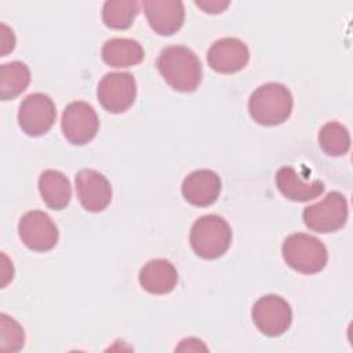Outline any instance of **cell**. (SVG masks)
Masks as SVG:
<instances>
[{"instance_id": "obj_1", "label": "cell", "mask_w": 353, "mask_h": 353, "mask_svg": "<svg viewBox=\"0 0 353 353\" xmlns=\"http://www.w3.org/2000/svg\"><path fill=\"white\" fill-rule=\"evenodd\" d=\"M157 69L167 84L179 92H192L201 83L200 59L185 46L163 48L157 58Z\"/></svg>"}, {"instance_id": "obj_2", "label": "cell", "mask_w": 353, "mask_h": 353, "mask_svg": "<svg viewBox=\"0 0 353 353\" xmlns=\"http://www.w3.org/2000/svg\"><path fill=\"white\" fill-rule=\"evenodd\" d=\"M292 95L281 83L259 85L248 99V113L261 125H279L292 112Z\"/></svg>"}, {"instance_id": "obj_3", "label": "cell", "mask_w": 353, "mask_h": 353, "mask_svg": "<svg viewBox=\"0 0 353 353\" xmlns=\"http://www.w3.org/2000/svg\"><path fill=\"white\" fill-rule=\"evenodd\" d=\"M192 250L203 259H216L230 247L232 229L229 223L216 214L203 215L194 221L190 236Z\"/></svg>"}, {"instance_id": "obj_4", "label": "cell", "mask_w": 353, "mask_h": 353, "mask_svg": "<svg viewBox=\"0 0 353 353\" xmlns=\"http://www.w3.org/2000/svg\"><path fill=\"white\" fill-rule=\"evenodd\" d=\"M285 263L303 274H314L321 272L328 261L325 245L314 236L306 233L290 234L281 247Z\"/></svg>"}, {"instance_id": "obj_5", "label": "cell", "mask_w": 353, "mask_h": 353, "mask_svg": "<svg viewBox=\"0 0 353 353\" xmlns=\"http://www.w3.org/2000/svg\"><path fill=\"white\" fill-rule=\"evenodd\" d=\"M305 225L319 233H332L342 229L347 221V201L339 192H330L321 201L303 210Z\"/></svg>"}, {"instance_id": "obj_6", "label": "cell", "mask_w": 353, "mask_h": 353, "mask_svg": "<svg viewBox=\"0 0 353 353\" xmlns=\"http://www.w3.org/2000/svg\"><path fill=\"white\" fill-rule=\"evenodd\" d=\"M97 97L101 106L110 113L128 110L137 97V81L131 73H106L98 83Z\"/></svg>"}, {"instance_id": "obj_7", "label": "cell", "mask_w": 353, "mask_h": 353, "mask_svg": "<svg viewBox=\"0 0 353 353\" xmlns=\"http://www.w3.org/2000/svg\"><path fill=\"white\" fill-rule=\"evenodd\" d=\"M252 321L255 327L266 336H279L284 334L292 321L290 303L279 295H265L252 306Z\"/></svg>"}, {"instance_id": "obj_8", "label": "cell", "mask_w": 353, "mask_h": 353, "mask_svg": "<svg viewBox=\"0 0 353 353\" xmlns=\"http://www.w3.org/2000/svg\"><path fill=\"white\" fill-rule=\"evenodd\" d=\"M55 119V103L43 92L28 95L19 105L18 124L29 137H40L46 134L54 125Z\"/></svg>"}, {"instance_id": "obj_9", "label": "cell", "mask_w": 353, "mask_h": 353, "mask_svg": "<svg viewBox=\"0 0 353 353\" xmlns=\"http://www.w3.org/2000/svg\"><path fill=\"white\" fill-rule=\"evenodd\" d=\"M65 138L73 145H85L92 141L99 128V119L94 108L83 101L70 102L61 119Z\"/></svg>"}, {"instance_id": "obj_10", "label": "cell", "mask_w": 353, "mask_h": 353, "mask_svg": "<svg viewBox=\"0 0 353 353\" xmlns=\"http://www.w3.org/2000/svg\"><path fill=\"white\" fill-rule=\"evenodd\" d=\"M18 233L22 243L32 251L46 252L58 243V228L51 216L43 211H29L23 214L18 223Z\"/></svg>"}, {"instance_id": "obj_11", "label": "cell", "mask_w": 353, "mask_h": 353, "mask_svg": "<svg viewBox=\"0 0 353 353\" xmlns=\"http://www.w3.org/2000/svg\"><path fill=\"white\" fill-rule=\"evenodd\" d=\"M76 193L83 208L90 212H101L112 201L110 182L91 168H83L76 174Z\"/></svg>"}, {"instance_id": "obj_12", "label": "cell", "mask_w": 353, "mask_h": 353, "mask_svg": "<svg viewBox=\"0 0 353 353\" xmlns=\"http://www.w3.org/2000/svg\"><path fill=\"white\" fill-rule=\"evenodd\" d=\"M250 59V50L244 41L236 37L216 40L207 52V62L218 73L230 74L245 68Z\"/></svg>"}, {"instance_id": "obj_13", "label": "cell", "mask_w": 353, "mask_h": 353, "mask_svg": "<svg viewBox=\"0 0 353 353\" xmlns=\"http://www.w3.org/2000/svg\"><path fill=\"white\" fill-rule=\"evenodd\" d=\"M143 10L150 28L161 36L176 33L185 21V7L179 0H146Z\"/></svg>"}, {"instance_id": "obj_14", "label": "cell", "mask_w": 353, "mask_h": 353, "mask_svg": "<svg viewBox=\"0 0 353 353\" xmlns=\"http://www.w3.org/2000/svg\"><path fill=\"white\" fill-rule=\"evenodd\" d=\"M221 178L211 170H196L182 182L183 199L196 207H207L215 203L221 193Z\"/></svg>"}, {"instance_id": "obj_15", "label": "cell", "mask_w": 353, "mask_h": 353, "mask_svg": "<svg viewBox=\"0 0 353 353\" xmlns=\"http://www.w3.org/2000/svg\"><path fill=\"white\" fill-rule=\"evenodd\" d=\"M141 287L154 295L171 292L178 283V272L167 259H152L146 262L139 272Z\"/></svg>"}, {"instance_id": "obj_16", "label": "cell", "mask_w": 353, "mask_h": 353, "mask_svg": "<svg viewBox=\"0 0 353 353\" xmlns=\"http://www.w3.org/2000/svg\"><path fill=\"white\" fill-rule=\"evenodd\" d=\"M276 186L280 193L291 201H309L324 192V183L314 181H303L291 165L281 167L276 174Z\"/></svg>"}, {"instance_id": "obj_17", "label": "cell", "mask_w": 353, "mask_h": 353, "mask_svg": "<svg viewBox=\"0 0 353 353\" xmlns=\"http://www.w3.org/2000/svg\"><path fill=\"white\" fill-rule=\"evenodd\" d=\"M101 55L103 62L112 68H130L142 62L145 51L137 40L114 37L105 41Z\"/></svg>"}, {"instance_id": "obj_18", "label": "cell", "mask_w": 353, "mask_h": 353, "mask_svg": "<svg viewBox=\"0 0 353 353\" xmlns=\"http://www.w3.org/2000/svg\"><path fill=\"white\" fill-rule=\"evenodd\" d=\"M39 190L43 201L51 210L65 208L72 196V188L69 179L57 170H46L39 178Z\"/></svg>"}, {"instance_id": "obj_19", "label": "cell", "mask_w": 353, "mask_h": 353, "mask_svg": "<svg viewBox=\"0 0 353 353\" xmlns=\"http://www.w3.org/2000/svg\"><path fill=\"white\" fill-rule=\"evenodd\" d=\"M30 83V70L21 61H12L0 66V98L14 99L22 94Z\"/></svg>"}, {"instance_id": "obj_20", "label": "cell", "mask_w": 353, "mask_h": 353, "mask_svg": "<svg viewBox=\"0 0 353 353\" xmlns=\"http://www.w3.org/2000/svg\"><path fill=\"white\" fill-rule=\"evenodd\" d=\"M139 12L135 0H109L102 7V21L110 29H128Z\"/></svg>"}, {"instance_id": "obj_21", "label": "cell", "mask_w": 353, "mask_h": 353, "mask_svg": "<svg viewBox=\"0 0 353 353\" xmlns=\"http://www.w3.org/2000/svg\"><path fill=\"white\" fill-rule=\"evenodd\" d=\"M319 145L328 156H343L350 149V135L345 125L338 121L325 123L319 132Z\"/></svg>"}, {"instance_id": "obj_22", "label": "cell", "mask_w": 353, "mask_h": 353, "mask_svg": "<svg viewBox=\"0 0 353 353\" xmlns=\"http://www.w3.org/2000/svg\"><path fill=\"white\" fill-rule=\"evenodd\" d=\"M25 342L23 328L10 316H0V349L6 352H18Z\"/></svg>"}, {"instance_id": "obj_23", "label": "cell", "mask_w": 353, "mask_h": 353, "mask_svg": "<svg viewBox=\"0 0 353 353\" xmlns=\"http://www.w3.org/2000/svg\"><path fill=\"white\" fill-rule=\"evenodd\" d=\"M14 47H15L14 32L6 23H1V57L12 51Z\"/></svg>"}, {"instance_id": "obj_24", "label": "cell", "mask_w": 353, "mask_h": 353, "mask_svg": "<svg viewBox=\"0 0 353 353\" xmlns=\"http://www.w3.org/2000/svg\"><path fill=\"white\" fill-rule=\"evenodd\" d=\"M197 7L204 10V12L208 14H219L222 12L230 3L229 1H219V0H211V1H194Z\"/></svg>"}]
</instances>
